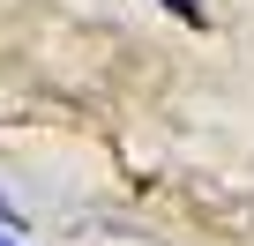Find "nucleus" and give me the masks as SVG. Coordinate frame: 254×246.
<instances>
[{
  "mask_svg": "<svg viewBox=\"0 0 254 246\" xmlns=\"http://www.w3.org/2000/svg\"><path fill=\"white\" fill-rule=\"evenodd\" d=\"M0 224H15V201H8V194H0Z\"/></svg>",
  "mask_w": 254,
  "mask_h": 246,
  "instance_id": "nucleus-1",
  "label": "nucleus"
},
{
  "mask_svg": "<svg viewBox=\"0 0 254 246\" xmlns=\"http://www.w3.org/2000/svg\"><path fill=\"white\" fill-rule=\"evenodd\" d=\"M172 15H194V0H172Z\"/></svg>",
  "mask_w": 254,
  "mask_h": 246,
  "instance_id": "nucleus-2",
  "label": "nucleus"
}]
</instances>
